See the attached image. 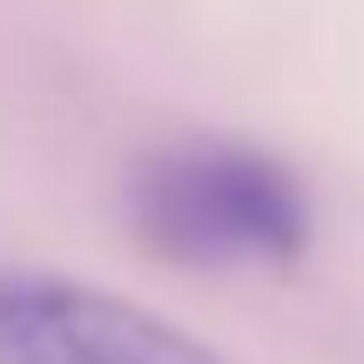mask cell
<instances>
[{
    "mask_svg": "<svg viewBox=\"0 0 364 364\" xmlns=\"http://www.w3.org/2000/svg\"><path fill=\"white\" fill-rule=\"evenodd\" d=\"M0 364H243L81 277L0 263Z\"/></svg>",
    "mask_w": 364,
    "mask_h": 364,
    "instance_id": "obj_2",
    "label": "cell"
},
{
    "mask_svg": "<svg viewBox=\"0 0 364 364\" xmlns=\"http://www.w3.org/2000/svg\"><path fill=\"white\" fill-rule=\"evenodd\" d=\"M135 243L176 270H290L317 243V203L290 162L236 135H182L122 182Z\"/></svg>",
    "mask_w": 364,
    "mask_h": 364,
    "instance_id": "obj_1",
    "label": "cell"
}]
</instances>
